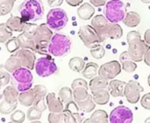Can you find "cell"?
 I'll return each mask as SVG.
<instances>
[{
	"label": "cell",
	"mask_w": 150,
	"mask_h": 123,
	"mask_svg": "<svg viewBox=\"0 0 150 123\" xmlns=\"http://www.w3.org/2000/svg\"><path fill=\"white\" fill-rule=\"evenodd\" d=\"M109 86V82L108 80L99 76H95L93 77L88 84L89 90L91 91H96L99 90H103V89H107Z\"/></svg>",
	"instance_id": "22"
},
{
	"label": "cell",
	"mask_w": 150,
	"mask_h": 123,
	"mask_svg": "<svg viewBox=\"0 0 150 123\" xmlns=\"http://www.w3.org/2000/svg\"><path fill=\"white\" fill-rule=\"evenodd\" d=\"M35 69L37 75L42 78L56 75L58 71V68L55 61L50 56L39 58L35 62Z\"/></svg>",
	"instance_id": "7"
},
{
	"label": "cell",
	"mask_w": 150,
	"mask_h": 123,
	"mask_svg": "<svg viewBox=\"0 0 150 123\" xmlns=\"http://www.w3.org/2000/svg\"><path fill=\"white\" fill-rule=\"evenodd\" d=\"M83 122L85 123H107L109 121L108 114L103 110H96L93 112L90 118L86 119Z\"/></svg>",
	"instance_id": "21"
},
{
	"label": "cell",
	"mask_w": 150,
	"mask_h": 123,
	"mask_svg": "<svg viewBox=\"0 0 150 123\" xmlns=\"http://www.w3.org/2000/svg\"><path fill=\"white\" fill-rule=\"evenodd\" d=\"M46 103L50 112H62L64 109L62 100L56 96L55 93H48L46 96Z\"/></svg>",
	"instance_id": "16"
},
{
	"label": "cell",
	"mask_w": 150,
	"mask_h": 123,
	"mask_svg": "<svg viewBox=\"0 0 150 123\" xmlns=\"http://www.w3.org/2000/svg\"><path fill=\"white\" fill-rule=\"evenodd\" d=\"M15 1L16 0H0V16H5L10 14Z\"/></svg>",
	"instance_id": "34"
},
{
	"label": "cell",
	"mask_w": 150,
	"mask_h": 123,
	"mask_svg": "<svg viewBox=\"0 0 150 123\" xmlns=\"http://www.w3.org/2000/svg\"><path fill=\"white\" fill-rule=\"evenodd\" d=\"M34 77L31 70L26 68H20L12 73L11 85L19 92H23L32 89Z\"/></svg>",
	"instance_id": "3"
},
{
	"label": "cell",
	"mask_w": 150,
	"mask_h": 123,
	"mask_svg": "<svg viewBox=\"0 0 150 123\" xmlns=\"http://www.w3.org/2000/svg\"><path fill=\"white\" fill-rule=\"evenodd\" d=\"M64 116V121L68 122H82V115L81 112V108L74 100L65 104V107L63 111Z\"/></svg>",
	"instance_id": "12"
},
{
	"label": "cell",
	"mask_w": 150,
	"mask_h": 123,
	"mask_svg": "<svg viewBox=\"0 0 150 123\" xmlns=\"http://www.w3.org/2000/svg\"><path fill=\"white\" fill-rule=\"evenodd\" d=\"M92 96H93L94 101L97 105H104L109 102L110 94L109 90H107V89H103V90H99L96 91H92Z\"/></svg>",
	"instance_id": "23"
},
{
	"label": "cell",
	"mask_w": 150,
	"mask_h": 123,
	"mask_svg": "<svg viewBox=\"0 0 150 123\" xmlns=\"http://www.w3.org/2000/svg\"><path fill=\"white\" fill-rule=\"evenodd\" d=\"M35 100V95L33 89H30L28 90L20 92L19 95V103L26 107H30L34 105V102Z\"/></svg>",
	"instance_id": "20"
},
{
	"label": "cell",
	"mask_w": 150,
	"mask_h": 123,
	"mask_svg": "<svg viewBox=\"0 0 150 123\" xmlns=\"http://www.w3.org/2000/svg\"><path fill=\"white\" fill-rule=\"evenodd\" d=\"M109 23L110 22L105 18V16L101 15V14L94 16L91 20V26L96 31L101 43L104 42L107 38H109L107 35V28H108Z\"/></svg>",
	"instance_id": "14"
},
{
	"label": "cell",
	"mask_w": 150,
	"mask_h": 123,
	"mask_svg": "<svg viewBox=\"0 0 150 123\" xmlns=\"http://www.w3.org/2000/svg\"><path fill=\"white\" fill-rule=\"evenodd\" d=\"M121 64L118 61L112 60L103 64L98 69V74L106 80H113L121 73Z\"/></svg>",
	"instance_id": "11"
},
{
	"label": "cell",
	"mask_w": 150,
	"mask_h": 123,
	"mask_svg": "<svg viewBox=\"0 0 150 123\" xmlns=\"http://www.w3.org/2000/svg\"><path fill=\"white\" fill-rule=\"evenodd\" d=\"M11 82V75L5 68V65H0V86H6Z\"/></svg>",
	"instance_id": "36"
},
{
	"label": "cell",
	"mask_w": 150,
	"mask_h": 123,
	"mask_svg": "<svg viewBox=\"0 0 150 123\" xmlns=\"http://www.w3.org/2000/svg\"><path fill=\"white\" fill-rule=\"evenodd\" d=\"M98 69H99V67H98V65L96 63L89 62L85 66V68H84V69L82 70L81 73H82V75H83L84 78L92 79L98 73Z\"/></svg>",
	"instance_id": "32"
},
{
	"label": "cell",
	"mask_w": 150,
	"mask_h": 123,
	"mask_svg": "<svg viewBox=\"0 0 150 123\" xmlns=\"http://www.w3.org/2000/svg\"><path fill=\"white\" fill-rule=\"evenodd\" d=\"M6 23L12 31L23 32L24 28L28 22H26L21 16H11Z\"/></svg>",
	"instance_id": "18"
},
{
	"label": "cell",
	"mask_w": 150,
	"mask_h": 123,
	"mask_svg": "<svg viewBox=\"0 0 150 123\" xmlns=\"http://www.w3.org/2000/svg\"><path fill=\"white\" fill-rule=\"evenodd\" d=\"M58 97L64 105L72 101L73 100V92H72L71 88H68V87L61 88L58 92Z\"/></svg>",
	"instance_id": "35"
},
{
	"label": "cell",
	"mask_w": 150,
	"mask_h": 123,
	"mask_svg": "<svg viewBox=\"0 0 150 123\" xmlns=\"http://www.w3.org/2000/svg\"><path fill=\"white\" fill-rule=\"evenodd\" d=\"M108 37L110 39H119L123 36V29L117 23H109L107 28Z\"/></svg>",
	"instance_id": "29"
},
{
	"label": "cell",
	"mask_w": 150,
	"mask_h": 123,
	"mask_svg": "<svg viewBox=\"0 0 150 123\" xmlns=\"http://www.w3.org/2000/svg\"><path fill=\"white\" fill-rule=\"evenodd\" d=\"M76 104L79 105L81 110L83 111L84 112H91L96 108V103L94 101L93 96L90 94L86 99H84L83 101L78 102Z\"/></svg>",
	"instance_id": "31"
},
{
	"label": "cell",
	"mask_w": 150,
	"mask_h": 123,
	"mask_svg": "<svg viewBox=\"0 0 150 123\" xmlns=\"http://www.w3.org/2000/svg\"><path fill=\"white\" fill-rule=\"evenodd\" d=\"M144 61H145V63L150 67V49L146 50V52L145 53V56H144Z\"/></svg>",
	"instance_id": "52"
},
{
	"label": "cell",
	"mask_w": 150,
	"mask_h": 123,
	"mask_svg": "<svg viewBox=\"0 0 150 123\" xmlns=\"http://www.w3.org/2000/svg\"><path fill=\"white\" fill-rule=\"evenodd\" d=\"M69 68L72 72L80 73L85 68V61L80 57H74L69 60Z\"/></svg>",
	"instance_id": "30"
},
{
	"label": "cell",
	"mask_w": 150,
	"mask_h": 123,
	"mask_svg": "<svg viewBox=\"0 0 150 123\" xmlns=\"http://www.w3.org/2000/svg\"><path fill=\"white\" fill-rule=\"evenodd\" d=\"M0 88H1V86H0Z\"/></svg>",
	"instance_id": "57"
},
{
	"label": "cell",
	"mask_w": 150,
	"mask_h": 123,
	"mask_svg": "<svg viewBox=\"0 0 150 123\" xmlns=\"http://www.w3.org/2000/svg\"><path fill=\"white\" fill-rule=\"evenodd\" d=\"M17 38L19 40L20 46L21 49H28V50H31L36 52V46H35V43L34 39L26 36L23 33L20 34L17 36Z\"/></svg>",
	"instance_id": "26"
},
{
	"label": "cell",
	"mask_w": 150,
	"mask_h": 123,
	"mask_svg": "<svg viewBox=\"0 0 150 123\" xmlns=\"http://www.w3.org/2000/svg\"><path fill=\"white\" fill-rule=\"evenodd\" d=\"M88 87H84V86H78L75 87L72 90L73 92V100L78 103L81 101H83L88 97Z\"/></svg>",
	"instance_id": "28"
},
{
	"label": "cell",
	"mask_w": 150,
	"mask_h": 123,
	"mask_svg": "<svg viewBox=\"0 0 150 123\" xmlns=\"http://www.w3.org/2000/svg\"><path fill=\"white\" fill-rule=\"evenodd\" d=\"M133 120V114L130 108L125 105H119L114 108L109 118L111 123H131Z\"/></svg>",
	"instance_id": "10"
},
{
	"label": "cell",
	"mask_w": 150,
	"mask_h": 123,
	"mask_svg": "<svg viewBox=\"0 0 150 123\" xmlns=\"http://www.w3.org/2000/svg\"><path fill=\"white\" fill-rule=\"evenodd\" d=\"M91 5L95 7H100L105 6L107 3V0H89Z\"/></svg>",
	"instance_id": "49"
},
{
	"label": "cell",
	"mask_w": 150,
	"mask_h": 123,
	"mask_svg": "<svg viewBox=\"0 0 150 123\" xmlns=\"http://www.w3.org/2000/svg\"><path fill=\"white\" fill-rule=\"evenodd\" d=\"M53 36L51 29L47 23H42L38 26L37 32L34 37V41L36 46V52L39 54L46 55L49 53V44Z\"/></svg>",
	"instance_id": "5"
},
{
	"label": "cell",
	"mask_w": 150,
	"mask_h": 123,
	"mask_svg": "<svg viewBox=\"0 0 150 123\" xmlns=\"http://www.w3.org/2000/svg\"><path fill=\"white\" fill-rule=\"evenodd\" d=\"M18 12L26 22H35L43 17L44 6L41 0H24Z\"/></svg>",
	"instance_id": "1"
},
{
	"label": "cell",
	"mask_w": 150,
	"mask_h": 123,
	"mask_svg": "<svg viewBox=\"0 0 150 123\" xmlns=\"http://www.w3.org/2000/svg\"><path fill=\"white\" fill-rule=\"evenodd\" d=\"M90 54H91V56L94 58H96V59H101L105 55V49L103 48V45H99L96 48L91 49L90 50Z\"/></svg>",
	"instance_id": "44"
},
{
	"label": "cell",
	"mask_w": 150,
	"mask_h": 123,
	"mask_svg": "<svg viewBox=\"0 0 150 123\" xmlns=\"http://www.w3.org/2000/svg\"><path fill=\"white\" fill-rule=\"evenodd\" d=\"M79 36L81 39L83 44L88 49H94L101 45L100 38L92 26L83 25L79 29Z\"/></svg>",
	"instance_id": "9"
},
{
	"label": "cell",
	"mask_w": 150,
	"mask_h": 123,
	"mask_svg": "<svg viewBox=\"0 0 150 123\" xmlns=\"http://www.w3.org/2000/svg\"><path fill=\"white\" fill-rule=\"evenodd\" d=\"M37 29H38V25H36L35 23H33V22H28L26 24L22 33L26 36L34 39L35 36V34L37 32Z\"/></svg>",
	"instance_id": "38"
},
{
	"label": "cell",
	"mask_w": 150,
	"mask_h": 123,
	"mask_svg": "<svg viewBox=\"0 0 150 123\" xmlns=\"http://www.w3.org/2000/svg\"><path fill=\"white\" fill-rule=\"evenodd\" d=\"M25 119H26V115L21 110H17L15 112H13L11 114V117H10L11 121L15 122V123H21L25 120Z\"/></svg>",
	"instance_id": "43"
},
{
	"label": "cell",
	"mask_w": 150,
	"mask_h": 123,
	"mask_svg": "<svg viewBox=\"0 0 150 123\" xmlns=\"http://www.w3.org/2000/svg\"><path fill=\"white\" fill-rule=\"evenodd\" d=\"M13 37V31L7 27L6 23L0 24V43H6Z\"/></svg>",
	"instance_id": "33"
},
{
	"label": "cell",
	"mask_w": 150,
	"mask_h": 123,
	"mask_svg": "<svg viewBox=\"0 0 150 123\" xmlns=\"http://www.w3.org/2000/svg\"><path fill=\"white\" fill-rule=\"evenodd\" d=\"M123 22L128 28H135L140 22V15L136 12H128Z\"/></svg>",
	"instance_id": "25"
},
{
	"label": "cell",
	"mask_w": 150,
	"mask_h": 123,
	"mask_svg": "<svg viewBox=\"0 0 150 123\" xmlns=\"http://www.w3.org/2000/svg\"><path fill=\"white\" fill-rule=\"evenodd\" d=\"M144 90L143 87L140 84L134 81L131 80L126 82L125 90V97L126 100L131 104H136L140 100V93Z\"/></svg>",
	"instance_id": "13"
},
{
	"label": "cell",
	"mask_w": 150,
	"mask_h": 123,
	"mask_svg": "<svg viewBox=\"0 0 150 123\" xmlns=\"http://www.w3.org/2000/svg\"><path fill=\"white\" fill-rule=\"evenodd\" d=\"M6 50L11 53H14L19 49H21L20 43H19V40H18L17 36L16 37H12L10 40H8L6 43Z\"/></svg>",
	"instance_id": "40"
},
{
	"label": "cell",
	"mask_w": 150,
	"mask_h": 123,
	"mask_svg": "<svg viewBox=\"0 0 150 123\" xmlns=\"http://www.w3.org/2000/svg\"><path fill=\"white\" fill-rule=\"evenodd\" d=\"M71 45L72 42L66 35L54 34L49 44V53L54 57H64L70 53Z\"/></svg>",
	"instance_id": "2"
},
{
	"label": "cell",
	"mask_w": 150,
	"mask_h": 123,
	"mask_svg": "<svg viewBox=\"0 0 150 123\" xmlns=\"http://www.w3.org/2000/svg\"><path fill=\"white\" fill-rule=\"evenodd\" d=\"M65 2L71 6L76 7V6H79L83 2V0H65Z\"/></svg>",
	"instance_id": "51"
},
{
	"label": "cell",
	"mask_w": 150,
	"mask_h": 123,
	"mask_svg": "<svg viewBox=\"0 0 150 123\" xmlns=\"http://www.w3.org/2000/svg\"><path fill=\"white\" fill-rule=\"evenodd\" d=\"M47 25L50 29L62 30L65 28L68 22V16L64 10L61 8H52L47 14Z\"/></svg>",
	"instance_id": "6"
},
{
	"label": "cell",
	"mask_w": 150,
	"mask_h": 123,
	"mask_svg": "<svg viewBox=\"0 0 150 123\" xmlns=\"http://www.w3.org/2000/svg\"><path fill=\"white\" fill-rule=\"evenodd\" d=\"M19 91L15 90L12 85L7 86L3 91L4 100L11 104H15L19 102Z\"/></svg>",
	"instance_id": "24"
},
{
	"label": "cell",
	"mask_w": 150,
	"mask_h": 123,
	"mask_svg": "<svg viewBox=\"0 0 150 123\" xmlns=\"http://www.w3.org/2000/svg\"><path fill=\"white\" fill-rule=\"evenodd\" d=\"M147 83H148V85H149V87H150V74H149V75H148V77H147Z\"/></svg>",
	"instance_id": "55"
},
{
	"label": "cell",
	"mask_w": 150,
	"mask_h": 123,
	"mask_svg": "<svg viewBox=\"0 0 150 123\" xmlns=\"http://www.w3.org/2000/svg\"><path fill=\"white\" fill-rule=\"evenodd\" d=\"M145 122H146V123H148V122H150V117H148L146 120H145Z\"/></svg>",
	"instance_id": "56"
},
{
	"label": "cell",
	"mask_w": 150,
	"mask_h": 123,
	"mask_svg": "<svg viewBox=\"0 0 150 123\" xmlns=\"http://www.w3.org/2000/svg\"><path fill=\"white\" fill-rule=\"evenodd\" d=\"M121 65H122V69L126 73H132L137 68L136 62L133 60H132V59L124 61L123 63H121Z\"/></svg>",
	"instance_id": "42"
},
{
	"label": "cell",
	"mask_w": 150,
	"mask_h": 123,
	"mask_svg": "<svg viewBox=\"0 0 150 123\" xmlns=\"http://www.w3.org/2000/svg\"><path fill=\"white\" fill-rule=\"evenodd\" d=\"M63 1L64 0H48V5L51 8H55L60 6L63 4Z\"/></svg>",
	"instance_id": "48"
},
{
	"label": "cell",
	"mask_w": 150,
	"mask_h": 123,
	"mask_svg": "<svg viewBox=\"0 0 150 123\" xmlns=\"http://www.w3.org/2000/svg\"><path fill=\"white\" fill-rule=\"evenodd\" d=\"M17 105H18V103L11 104V103L6 102V100H3L1 103H0V113L10 114L16 109Z\"/></svg>",
	"instance_id": "37"
},
{
	"label": "cell",
	"mask_w": 150,
	"mask_h": 123,
	"mask_svg": "<svg viewBox=\"0 0 150 123\" xmlns=\"http://www.w3.org/2000/svg\"><path fill=\"white\" fill-rule=\"evenodd\" d=\"M129 44L128 53L132 58V60L135 62H140L144 59L145 53L147 50L150 49V45H148L144 40L141 39V36L136 37L127 42Z\"/></svg>",
	"instance_id": "8"
},
{
	"label": "cell",
	"mask_w": 150,
	"mask_h": 123,
	"mask_svg": "<svg viewBox=\"0 0 150 123\" xmlns=\"http://www.w3.org/2000/svg\"><path fill=\"white\" fill-rule=\"evenodd\" d=\"M48 121L50 123H60L65 122L64 116L63 112H50L48 116Z\"/></svg>",
	"instance_id": "41"
},
{
	"label": "cell",
	"mask_w": 150,
	"mask_h": 123,
	"mask_svg": "<svg viewBox=\"0 0 150 123\" xmlns=\"http://www.w3.org/2000/svg\"><path fill=\"white\" fill-rule=\"evenodd\" d=\"M46 100L44 99V97H42V98H35V102H34V106L35 108H37L38 110H40L41 112H44L46 109H47V103L45 102Z\"/></svg>",
	"instance_id": "46"
},
{
	"label": "cell",
	"mask_w": 150,
	"mask_h": 123,
	"mask_svg": "<svg viewBox=\"0 0 150 123\" xmlns=\"http://www.w3.org/2000/svg\"><path fill=\"white\" fill-rule=\"evenodd\" d=\"M13 54H15L19 58L21 63V66L23 68H28L30 70H33L35 68V62H36V57L33 50L21 48Z\"/></svg>",
	"instance_id": "15"
},
{
	"label": "cell",
	"mask_w": 150,
	"mask_h": 123,
	"mask_svg": "<svg viewBox=\"0 0 150 123\" xmlns=\"http://www.w3.org/2000/svg\"><path fill=\"white\" fill-rule=\"evenodd\" d=\"M33 90H34V92L35 95V98L45 97L48 94V90L43 85H36L33 88Z\"/></svg>",
	"instance_id": "45"
},
{
	"label": "cell",
	"mask_w": 150,
	"mask_h": 123,
	"mask_svg": "<svg viewBox=\"0 0 150 123\" xmlns=\"http://www.w3.org/2000/svg\"><path fill=\"white\" fill-rule=\"evenodd\" d=\"M140 1L144 4H150V0H140Z\"/></svg>",
	"instance_id": "54"
},
{
	"label": "cell",
	"mask_w": 150,
	"mask_h": 123,
	"mask_svg": "<svg viewBox=\"0 0 150 123\" xmlns=\"http://www.w3.org/2000/svg\"><path fill=\"white\" fill-rule=\"evenodd\" d=\"M126 14L125 5L121 0H110L105 5L104 16L110 23H118L124 21Z\"/></svg>",
	"instance_id": "4"
},
{
	"label": "cell",
	"mask_w": 150,
	"mask_h": 123,
	"mask_svg": "<svg viewBox=\"0 0 150 123\" xmlns=\"http://www.w3.org/2000/svg\"><path fill=\"white\" fill-rule=\"evenodd\" d=\"M4 65H5V68L9 73H13L15 70L22 67L19 58L15 54H13L12 56H10Z\"/></svg>",
	"instance_id": "27"
},
{
	"label": "cell",
	"mask_w": 150,
	"mask_h": 123,
	"mask_svg": "<svg viewBox=\"0 0 150 123\" xmlns=\"http://www.w3.org/2000/svg\"><path fill=\"white\" fill-rule=\"evenodd\" d=\"M126 82L119 80H111L109 82L108 90L113 97H119L125 96V90Z\"/></svg>",
	"instance_id": "17"
},
{
	"label": "cell",
	"mask_w": 150,
	"mask_h": 123,
	"mask_svg": "<svg viewBox=\"0 0 150 123\" xmlns=\"http://www.w3.org/2000/svg\"><path fill=\"white\" fill-rule=\"evenodd\" d=\"M42 112H41L40 110L35 108L34 105H32V107L30 106V108L27 112V119L30 121L39 120L42 117Z\"/></svg>",
	"instance_id": "39"
},
{
	"label": "cell",
	"mask_w": 150,
	"mask_h": 123,
	"mask_svg": "<svg viewBox=\"0 0 150 123\" xmlns=\"http://www.w3.org/2000/svg\"><path fill=\"white\" fill-rule=\"evenodd\" d=\"M144 41L148 44L150 45V28L146 29L145 34H144Z\"/></svg>",
	"instance_id": "53"
},
{
	"label": "cell",
	"mask_w": 150,
	"mask_h": 123,
	"mask_svg": "<svg viewBox=\"0 0 150 123\" xmlns=\"http://www.w3.org/2000/svg\"><path fill=\"white\" fill-rule=\"evenodd\" d=\"M77 14L80 19L83 21H88L93 18L95 14V8L88 3H84L77 9Z\"/></svg>",
	"instance_id": "19"
},
{
	"label": "cell",
	"mask_w": 150,
	"mask_h": 123,
	"mask_svg": "<svg viewBox=\"0 0 150 123\" xmlns=\"http://www.w3.org/2000/svg\"><path fill=\"white\" fill-rule=\"evenodd\" d=\"M140 105L143 108L146 110H150V92L146 93L140 98Z\"/></svg>",
	"instance_id": "47"
},
{
	"label": "cell",
	"mask_w": 150,
	"mask_h": 123,
	"mask_svg": "<svg viewBox=\"0 0 150 123\" xmlns=\"http://www.w3.org/2000/svg\"><path fill=\"white\" fill-rule=\"evenodd\" d=\"M129 59H132L129 53H128V50H125L124 52H122L120 55H119V61L120 63H123L124 61H126V60H129Z\"/></svg>",
	"instance_id": "50"
}]
</instances>
